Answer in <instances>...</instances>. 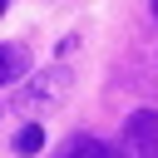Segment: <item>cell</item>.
<instances>
[{
	"instance_id": "obj_1",
	"label": "cell",
	"mask_w": 158,
	"mask_h": 158,
	"mask_svg": "<svg viewBox=\"0 0 158 158\" xmlns=\"http://www.w3.org/2000/svg\"><path fill=\"white\" fill-rule=\"evenodd\" d=\"M69 84H74V79H69V64H64V59L49 64V69H40V74L15 94V114H30V118H35V114H49V109L69 94Z\"/></svg>"
},
{
	"instance_id": "obj_2",
	"label": "cell",
	"mask_w": 158,
	"mask_h": 158,
	"mask_svg": "<svg viewBox=\"0 0 158 158\" xmlns=\"http://www.w3.org/2000/svg\"><path fill=\"white\" fill-rule=\"evenodd\" d=\"M123 143L133 158H158V109H133L123 123Z\"/></svg>"
},
{
	"instance_id": "obj_3",
	"label": "cell",
	"mask_w": 158,
	"mask_h": 158,
	"mask_svg": "<svg viewBox=\"0 0 158 158\" xmlns=\"http://www.w3.org/2000/svg\"><path fill=\"white\" fill-rule=\"evenodd\" d=\"M25 69H30V54L20 44H0V89L15 84V79H25Z\"/></svg>"
},
{
	"instance_id": "obj_4",
	"label": "cell",
	"mask_w": 158,
	"mask_h": 158,
	"mask_svg": "<svg viewBox=\"0 0 158 158\" xmlns=\"http://www.w3.org/2000/svg\"><path fill=\"white\" fill-rule=\"evenodd\" d=\"M64 158H114V143H104V138H94V133H79V138H69Z\"/></svg>"
},
{
	"instance_id": "obj_5",
	"label": "cell",
	"mask_w": 158,
	"mask_h": 158,
	"mask_svg": "<svg viewBox=\"0 0 158 158\" xmlns=\"http://www.w3.org/2000/svg\"><path fill=\"white\" fill-rule=\"evenodd\" d=\"M40 148H44V128L40 123H25L15 133V153H40Z\"/></svg>"
},
{
	"instance_id": "obj_6",
	"label": "cell",
	"mask_w": 158,
	"mask_h": 158,
	"mask_svg": "<svg viewBox=\"0 0 158 158\" xmlns=\"http://www.w3.org/2000/svg\"><path fill=\"white\" fill-rule=\"evenodd\" d=\"M114 158H128V148H114Z\"/></svg>"
},
{
	"instance_id": "obj_7",
	"label": "cell",
	"mask_w": 158,
	"mask_h": 158,
	"mask_svg": "<svg viewBox=\"0 0 158 158\" xmlns=\"http://www.w3.org/2000/svg\"><path fill=\"white\" fill-rule=\"evenodd\" d=\"M5 10H10V0H0V15H5Z\"/></svg>"
},
{
	"instance_id": "obj_8",
	"label": "cell",
	"mask_w": 158,
	"mask_h": 158,
	"mask_svg": "<svg viewBox=\"0 0 158 158\" xmlns=\"http://www.w3.org/2000/svg\"><path fill=\"white\" fill-rule=\"evenodd\" d=\"M153 20H158V0H153Z\"/></svg>"
}]
</instances>
